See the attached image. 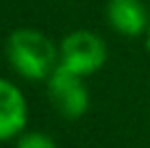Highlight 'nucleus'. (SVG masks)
Instances as JSON below:
<instances>
[{
  "instance_id": "nucleus-1",
  "label": "nucleus",
  "mask_w": 150,
  "mask_h": 148,
  "mask_svg": "<svg viewBox=\"0 0 150 148\" xmlns=\"http://www.w3.org/2000/svg\"><path fill=\"white\" fill-rule=\"evenodd\" d=\"M7 59L20 76L28 81H48L59 65V48L48 35L35 28H18L9 35Z\"/></svg>"
},
{
  "instance_id": "nucleus-2",
  "label": "nucleus",
  "mask_w": 150,
  "mask_h": 148,
  "mask_svg": "<svg viewBox=\"0 0 150 148\" xmlns=\"http://www.w3.org/2000/svg\"><path fill=\"white\" fill-rule=\"evenodd\" d=\"M107 61V46L91 30H72L59 46V63L81 76L98 72Z\"/></svg>"
},
{
  "instance_id": "nucleus-3",
  "label": "nucleus",
  "mask_w": 150,
  "mask_h": 148,
  "mask_svg": "<svg viewBox=\"0 0 150 148\" xmlns=\"http://www.w3.org/2000/svg\"><path fill=\"white\" fill-rule=\"evenodd\" d=\"M48 96H50V103H52L54 109L70 120L81 118L87 111V107H89V94H87L85 76L63 68L61 63L48 76Z\"/></svg>"
},
{
  "instance_id": "nucleus-4",
  "label": "nucleus",
  "mask_w": 150,
  "mask_h": 148,
  "mask_svg": "<svg viewBox=\"0 0 150 148\" xmlns=\"http://www.w3.org/2000/svg\"><path fill=\"white\" fill-rule=\"evenodd\" d=\"M28 118L26 98L11 81L0 79V142L24 133Z\"/></svg>"
},
{
  "instance_id": "nucleus-5",
  "label": "nucleus",
  "mask_w": 150,
  "mask_h": 148,
  "mask_svg": "<svg viewBox=\"0 0 150 148\" xmlns=\"http://www.w3.org/2000/svg\"><path fill=\"white\" fill-rule=\"evenodd\" d=\"M107 20L109 26L124 37H139L150 28V18L142 0H109Z\"/></svg>"
},
{
  "instance_id": "nucleus-6",
  "label": "nucleus",
  "mask_w": 150,
  "mask_h": 148,
  "mask_svg": "<svg viewBox=\"0 0 150 148\" xmlns=\"http://www.w3.org/2000/svg\"><path fill=\"white\" fill-rule=\"evenodd\" d=\"M15 148H57V144L50 135L39 133V131H30V133H22L18 137Z\"/></svg>"
},
{
  "instance_id": "nucleus-7",
  "label": "nucleus",
  "mask_w": 150,
  "mask_h": 148,
  "mask_svg": "<svg viewBox=\"0 0 150 148\" xmlns=\"http://www.w3.org/2000/svg\"><path fill=\"white\" fill-rule=\"evenodd\" d=\"M148 48H150V28H148Z\"/></svg>"
}]
</instances>
